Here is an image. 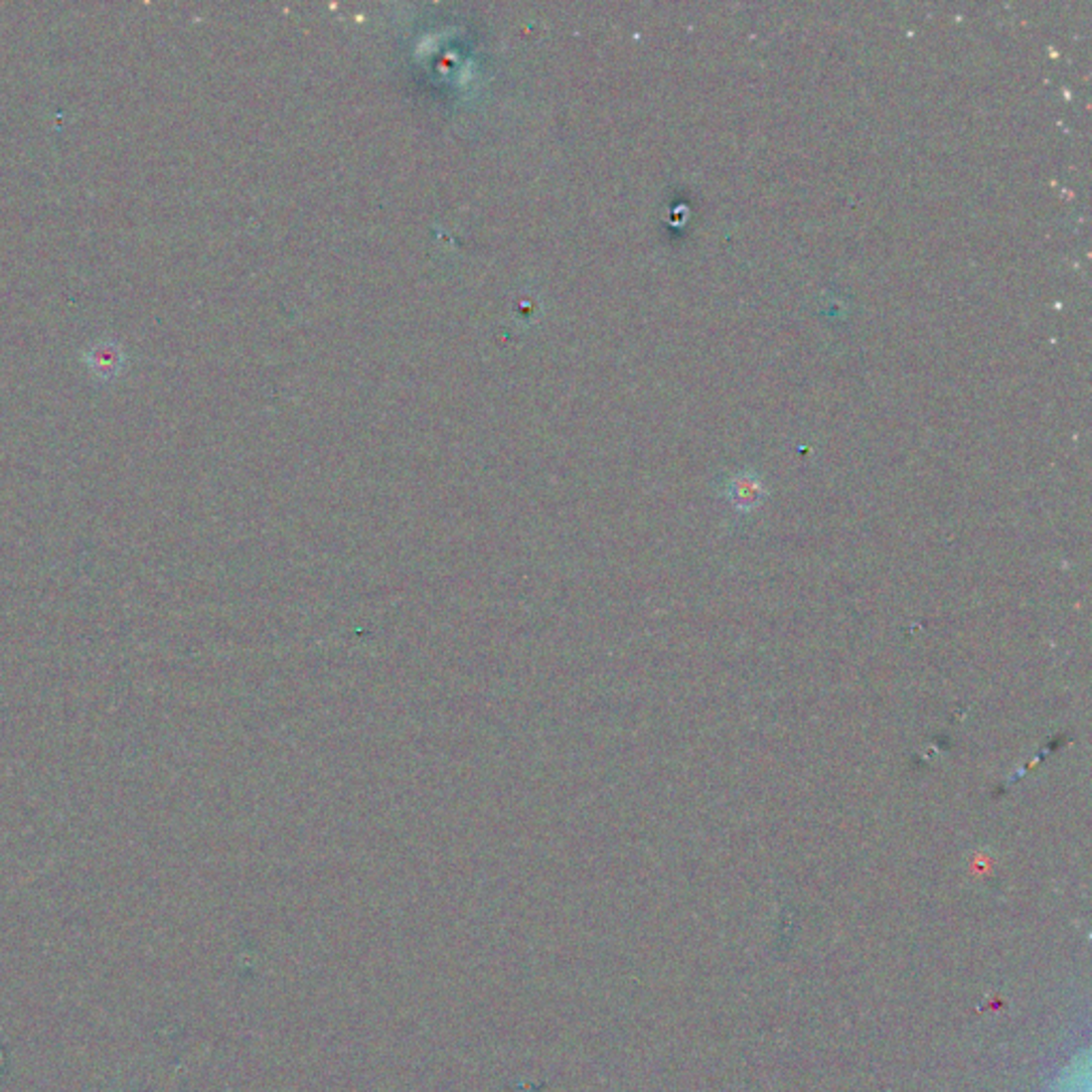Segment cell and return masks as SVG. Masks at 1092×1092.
<instances>
[{
	"label": "cell",
	"instance_id": "obj_1",
	"mask_svg": "<svg viewBox=\"0 0 1092 1092\" xmlns=\"http://www.w3.org/2000/svg\"><path fill=\"white\" fill-rule=\"evenodd\" d=\"M725 493L738 511H751V508H755L764 500L766 489H764L762 478L755 472L747 470L732 476L730 483H727Z\"/></svg>",
	"mask_w": 1092,
	"mask_h": 1092
}]
</instances>
